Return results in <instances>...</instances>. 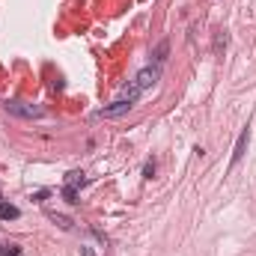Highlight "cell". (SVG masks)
I'll use <instances>...</instances> for the list:
<instances>
[{"instance_id": "cell-2", "label": "cell", "mask_w": 256, "mask_h": 256, "mask_svg": "<svg viewBox=\"0 0 256 256\" xmlns=\"http://www.w3.org/2000/svg\"><path fill=\"white\" fill-rule=\"evenodd\" d=\"M3 108H6L12 116H24V120H42V116H45V110H42V108L24 104V102H6Z\"/></svg>"}, {"instance_id": "cell-8", "label": "cell", "mask_w": 256, "mask_h": 256, "mask_svg": "<svg viewBox=\"0 0 256 256\" xmlns=\"http://www.w3.org/2000/svg\"><path fill=\"white\" fill-rule=\"evenodd\" d=\"M63 200L68 206H78L80 200H78V188H72V185H63Z\"/></svg>"}, {"instance_id": "cell-10", "label": "cell", "mask_w": 256, "mask_h": 256, "mask_svg": "<svg viewBox=\"0 0 256 256\" xmlns=\"http://www.w3.org/2000/svg\"><path fill=\"white\" fill-rule=\"evenodd\" d=\"M167 48H170L167 42H161V45L155 48V60H158V63H164V60H167Z\"/></svg>"}, {"instance_id": "cell-12", "label": "cell", "mask_w": 256, "mask_h": 256, "mask_svg": "<svg viewBox=\"0 0 256 256\" xmlns=\"http://www.w3.org/2000/svg\"><path fill=\"white\" fill-rule=\"evenodd\" d=\"M48 194H51V191H48V188H42V191H36V194H33V200H36V202H42V200H45Z\"/></svg>"}, {"instance_id": "cell-13", "label": "cell", "mask_w": 256, "mask_h": 256, "mask_svg": "<svg viewBox=\"0 0 256 256\" xmlns=\"http://www.w3.org/2000/svg\"><path fill=\"white\" fill-rule=\"evenodd\" d=\"M80 256H96V254H92V248H80Z\"/></svg>"}, {"instance_id": "cell-7", "label": "cell", "mask_w": 256, "mask_h": 256, "mask_svg": "<svg viewBox=\"0 0 256 256\" xmlns=\"http://www.w3.org/2000/svg\"><path fill=\"white\" fill-rule=\"evenodd\" d=\"M48 218H51V220H54V224H57L60 230H72V226H74V224H72V220H68L66 214H57V212H48Z\"/></svg>"}, {"instance_id": "cell-3", "label": "cell", "mask_w": 256, "mask_h": 256, "mask_svg": "<svg viewBox=\"0 0 256 256\" xmlns=\"http://www.w3.org/2000/svg\"><path fill=\"white\" fill-rule=\"evenodd\" d=\"M158 78H161V68H158V66H146V68H140V72H137V78H134V86L143 92V90L155 86V84H158Z\"/></svg>"}, {"instance_id": "cell-5", "label": "cell", "mask_w": 256, "mask_h": 256, "mask_svg": "<svg viewBox=\"0 0 256 256\" xmlns=\"http://www.w3.org/2000/svg\"><path fill=\"white\" fill-rule=\"evenodd\" d=\"M18 218H21V208L12 202H3V196H0V220H18Z\"/></svg>"}, {"instance_id": "cell-9", "label": "cell", "mask_w": 256, "mask_h": 256, "mask_svg": "<svg viewBox=\"0 0 256 256\" xmlns=\"http://www.w3.org/2000/svg\"><path fill=\"white\" fill-rule=\"evenodd\" d=\"M0 256H21V248H18V244L3 242V244H0Z\"/></svg>"}, {"instance_id": "cell-1", "label": "cell", "mask_w": 256, "mask_h": 256, "mask_svg": "<svg viewBox=\"0 0 256 256\" xmlns=\"http://www.w3.org/2000/svg\"><path fill=\"white\" fill-rule=\"evenodd\" d=\"M134 104H137V102H131V98H116L114 104H104V108H98V110L92 114V120H116V116L128 114Z\"/></svg>"}, {"instance_id": "cell-6", "label": "cell", "mask_w": 256, "mask_h": 256, "mask_svg": "<svg viewBox=\"0 0 256 256\" xmlns=\"http://www.w3.org/2000/svg\"><path fill=\"white\" fill-rule=\"evenodd\" d=\"M66 185H72V188H78V185H80V188H84V185H86V173H80V170H72V173L66 176Z\"/></svg>"}, {"instance_id": "cell-4", "label": "cell", "mask_w": 256, "mask_h": 256, "mask_svg": "<svg viewBox=\"0 0 256 256\" xmlns=\"http://www.w3.org/2000/svg\"><path fill=\"white\" fill-rule=\"evenodd\" d=\"M248 143H250V126L242 128V134H238V140H236V149H232V164H238V161L244 158V152H248Z\"/></svg>"}, {"instance_id": "cell-11", "label": "cell", "mask_w": 256, "mask_h": 256, "mask_svg": "<svg viewBox=\"0 0 256 256\" xmlns=\"http://www.w3.org/2000/svg\"><path fill=\"white\" fill-rule=\"evenodd\" d=\"M155 170H158V167H155V161L149 158V161L143 164V176H146V179H152V176H155Z\"/></svg>"}]
</instances>
